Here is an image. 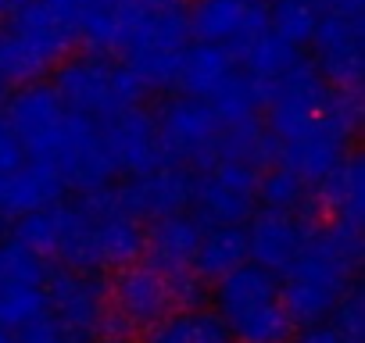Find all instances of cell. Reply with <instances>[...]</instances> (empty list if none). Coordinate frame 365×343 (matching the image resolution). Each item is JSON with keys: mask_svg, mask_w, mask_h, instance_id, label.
I'll use <instances>...</instances> for the list:
<instances>
[{"mask_svg": "<svg viewBox=\"0 0 365 343\" xmlns=\"http://www.w3.org/2000/svg\"><path fill=\"white\" fill-rule=\"evenodd\" d=\"M0 115H4V122L19 136L26 157L36 164H47L54 172V154H58L61 136H65L68 118H72V111L61 104L54 86H47V83L19 86V93L8 97Z\"/></svg>", "mask_w": 365, "mask_h": 343, "instance_id": "9c48e42d", "label": "cell"}, {"mask_svg": "<svg viewBox=\"0 0 365 343\" xmlns=\"http://www.w3.org/2000/svg\"><path fill=\"white\" fill-rule=\"evenodd\" d=\"M265 22H269V33H276L283 43L304 51L315 36V26H319V8L312 0H269L265 4Z\"/></svg>", "mask_w": 365, "mask_h": 343, "instance_id": "603a6c76", "label": "cell"}, {"mask_svg": "<svg viewBox=\"0 0 365 343\" xmlns=\"http://www.w3.org/2000/svg\"><path fill=\"white\" fill-rule=\"evenodd\" d=\"M212 300L219 322L237 343H287L294 332V322L279 297V275L251 261L222 275L215 283Z\"/></svg>", "mask_w": 365, "mask_h": 343, "instance_id": "277c9868", "label": "cell"}, {"mask_svg": "<svg viewBox=\"0 0 365 343\" xmlns=\"http://www.w3.org/2000/svg\"><path fill=\"white\" fill-rule=\"evenodd\" d=\"M258 208L262 211H283V215H308L319 218L315 211V190L297 179L294 172L272 164L258 176Z\"/></svg>", "mask_w": 365, "mask_h": 343, "instance_id": "44dd1931", "label": "cell"}, {"mask_svg": "<svg viewBox=\"0 0 365 343\" xmlns=\"http://www.w3.org/2000/svg\"><path fill=\"white\" fill-rule=\"evenodd\" d=\"M190 190H194V172L172 161H161L147 172H136V176H125L122 183H115V197L122 211L136 218L140 226L190 211Z\"/></svg>", "mask_w": 365, "mask_h": 343, "instance_id": "8fae6325", "label": "cell"}, {"mask_svg": "<svg viewBox=\"0 0 365 343\" xmlns=\"http://www.w3.org/2000/svg\"><path fill=\"white\" fill-rule=\"evenodd\" d=\"M0 343H15V336H11V332H4V329H0Z\"/></svg>", "mask_w": 365, "mask_h": 343, "instance_id": "4dcf8cb0", "label": "cell"}, {"mask_svg": "<svg viewBox=\"0 0 365 343\" xmlns=\"http://www.w3.org/2000/svg\"><path fill=\"white\" fill-rule=\"evenodd\" d=\"M65 197H68V190H65L58 172H51L47 164H36L29 157L19 168L0 176V218L19 222V218H26L40 208L65 201Z\"/></svg>", "mask_w": 365, "mask_h": 343, "instance_id": "ac0fdd59", "label": "cell"}, {"mask_svg": "<svg viewBox=\"0 0 365 343\" xmlns=\"http://www.w3.org/2000/svg\"><path fill=\"white\" fill-rule=\"evenodd\" d=\"M43 297H47V315L58 318L76 339L86 343L101 332H111L108 279L104 275L54 265V268H47Z\"/></svg>", "mask_w": 365, "mask_h": 343, "instance_id": "ba28073f", "label": "cell"}, {"mask_svg": "<svg viewBox=\"0 0 365 343\" xmlns=\"http://www.w3.org/2000/svg\"><path fill=\"white\" fill-rule=\"evenodd\" d=\"M190 36L240 58L265 29V0H194L187 4Z\"/></svg>", "mask_w": 365, "mask_h": 343, "instance_id": "7c38bea8", "label": "cell"}, {"mask_svg": "<svg viewBox=\"0 0 365 343\" xmlns=\"http://www.w3.org/2000/svg\"><path fill=\"white\" fill-rule=\"evenodd\" d=\"M104 147L111 154V164L122 176H136V172H147L154 164H161V143H158V125L154 115L147 107H133L115 115L111 122L101 125Z\"/></svg>", "mask_w": 365, "mask_h": 343, "instance_id": "2e32d148", "label": "cell"}, {"mask_svg": "<svg viewBox=\"0 0 365 343\" xmlns=\"http://www.w3.org/2000/svg\"><path fill=\"white\" fill-rule=\"evenodd\" d=\"M258 176L244 161H215L194 172L190 215L201 226H244L258 211Z\"/></svg>", "mask_w": 365, "mask_h": 343, "instance_id": "52a82bcc", "label": "cell"}, {"mask_svg": "<svg viewBox=\"0 0 365 343\" xmlns=\"http://www.w3.org/2000/svg\"><path fill=\"white\" fill-rule=\"evenodd\" d=\"M86 343H133V339H125V336H118V332H101V336H93V339H86Z\"/></svg>", "mask_w": 365, "mask_h": 343, "instance_id": "f546056e", "label": "cell"}, {"mask_svg": "<svg viewBox=\"0 0 365 343\" xmlns=\"http://www.w3.org/2000/svg\"><path fill=\"white\" fill-rule=\"evenodd\" d=\"M319 15H361L365 0H312Z\"/></svg>", "mask_w": 365, "mask_h": 343, "instance_id": "f1b7e54d", "label": "cell"}, {"mask_svg": "<svg viewBox=\"0 0 365 343\" xmlns=\"http://www.w3.org/2000/svg\"><path fill=\"white\" fill-rule=\"evenodd\" d=\"M294 343H351V339L326 318V322H315V325H301V332L294 336Z\"/></svg>", "mask_w": 365, "mask_h": 343, "instance_id": "83f0119b", "label": "cell"}, {"mask_svg": "<svg viewBox=\"0 0 365 343\" xmlns=\"http://www.w3.org/2000/svg\"><path fill=\"white\" fill-rule=\"evenodd\" d=\"M361 233L319 222L297 261L279 275V297L294 325L326 322L336 300L358 283Z\"/></svg>", "mask_w": 365, "mask_h": 343, "instance_id": "6da1fadb", "label": "cell"}, {"mask_svg": "<svg viewBox=\"0 0 365 343\" xmlns=\"http://www.w3.org/2000/svg\"><path fill=\"white\" fill-rule=\"evenodd\" d=\"M319 229V218H308V215H283V211H255L247 222H244V233H247V258L251 265L272 272V275H283L297 254L304 250V243L312 240V233Z\"/></svg>", "mask_w": 365, "mask_h": 343, "instance_id": "5bb4252c", "label": "cell"}, {"mask_svg": "<svg viewBox=\"0 0 365 343\" xmlns=\"http://www.w3.org/2000/svg\"><path fill=\"white\" fill-rule=\"evenodd\" d=\"M247 233L244 226H205L197 254H194V272L201 279H222L247 265Z\"/></svg>", "mask_w": 365, "mask_h": 343, "instance_id": "ffe728a7", "label": "cell"}, {"mask_svg": "<svg viewBox=\"0 0 365 343\" xmlns=\"http://www.w3.org/2000/svg\"><path fill=\"white\" fill-rule=\"evenodd\" d=\"M172 311H179V307H175V293H172L168 275L154 272L143 261H133V265L111 272V279H108V318H111V325L147 329Z\"/></svg>", "mask_w": 365, "mask_h": 343, "instance_id": "30bf717a", "label": "cell"}, {"mask_svg": "<svg viewBox=\"0 0 365 343\" xmlns=\"http://www.w3.org/2000/svg\"><path fill=\"white\" fill-rule=\"evenodd\" d=\"M22 4H36V0H11V8H22Z\"/></svg>", "mask_w": 365, "mask_h": 343, "instance_id": "1f68e13d", "label": "cell"}, {"mask_svg": "<svg viewBox=\"0 0 365 343\" xmlns=\"http://www.w3.org/2000/svg\"><path fill=\"white\" fill-rule=\"evenodd\" d=\"M172 86H179V93H187V97L205 100L226 125L251 122L262 111L258 86L247 79L240 61L233 54L212 47V43H197L194 40L187 47Z\"/></svg>", "mask_w": 365, "mask_h": 343, "instance_id": "5b68a950", "label": "cell"}, {"mask_svg": "<svg viewBox=\"0 0 365 343\" xmlns=\"http://www.w3.org/2000/svg\"><path fill=\"white\" fill-rule=\"evenodd\" d=\"M329 322H333L351 343H361V332H365V311H361V286H358V283L336 300V307L329 311Z\"/></svg>", "mask_w": 365, "mask_h": 343, "instance_id": "d4e9b609", "label": "cell"}, {"mask_svg": "<svg viewBox=\"0 0 365 343\" xmlns=\"http://www.w3.org/2000/svg\"><path fill=\"white\" fill-rule=\"evenodd\" d=\"M140 343H237L230 329L208 307H179L143 329Z\"/></svg>", "mask_w": 365, "mask_h": 343, "instance_id": "d6986e66", "label": "cell"}, {"mask_svg": "<svg viewBox=\"0 0 365 343\" xmlns=\"http://www.w3.org/2000/svg\"><path fill=\"white\" fill-rule=\"evenodd\" d=\"M90 4H118V0H90Z\"/></svg>", "mask_w": 365, "mask_h": 343, "instance_id": "d6a6232c", "label": "cell"}, {"mask_svg": "<svg viewBox=\"0 0 365 343\" xmlns=\"http://www.w3.org/2000/svg\"><path fill=\"white\" fill-rule=\"evenodd\" d=\"M54 93L61 97V104L79 115L90 118L97 125L111 122L122 111L143 107L147 100V86L111 54H68L58 68H54Z\"/></svg>", "mask_w": 365, "mask_h": 343, "instance_id": "3957f363", "label": "cell"}, {"mask_svg": "<svg viewBox=\"0 0 365 343\" xmlns=\"http://www.w3.org/2000/svg\"><path fill=\"white\" fill-rule=\"evenodd\" d=\"M79 43L76 0H36L0 19V83L33 86Z\"/></svg>", "mask_w": 365, "mask_h": 343, "instance_id": "7a4b0ae2", "label": "cell"}, {"mask_svg": "<svg viewBox=\"0 0 365 343\" xmlns=\"http://www.w3.org/2000/svg\"><path fill=\"white\" fill-rule=\"evenodd\" d=\"M301 58H304V54H301L297 47L283 43L276 33L265 29V33H262V36H258V40L237 58V61H240V68L247 72V79L258 86V93H262L265 83H272L276 75H283V72H287L294 61H301Z\"/></svg>", "mask_w": 365, "mask_h": 343, "instance_id": "7402d4cb", "label": "cell"}, {"mask_svg": "<svg viewBox=\"0 0 365 343\" xmlns=\"http://www.w3.org/2000/svg\"><path fill=\"white\" fill-rule=\"evenodd\" d=\"M315 51V72L347 93H361V68H365V33L361 15H319L315 36L308 43Z\"/></svg>", "mask_w": 365, "mask_h": 343, "instance_id": "4fadbf2b", "label": "cell"}, {"mask_svg": "<svg viewBox=\"0 0 365 343\" xmlns=\"http://www.w3.org/2000/svg\"><path fill=\"white\" fill-rule=\"evenodd\" d=\"M22 161H26V150H22L19 136L11 132V125L4 122V115H0V176L11 172V168H19Z\"/></svg>", "mask_w": 365, "mask_h": 343, "instance_id": "4316f807", "label": "cell"}, {"mask_svg": "<svg viewBox=\"0 0 365 343\" xmlns=\"http://www.w3.org/2000/svg\"><path fill=\"white\" fill-rule=\"evenodd\" d=\"M201 233H205V226L190 211L168 215V218H154L143 229L140 261L150 265L154 272L168 275V279L187 275V272H194V254H197Z\"/></svg>", "mask_w": 365, "mask_h": 343, "instance_id": "9a60e30c", "label": "cell"}, {"mask_svg": "<svg viewBox=\"0 0 365 343\" xmlns=\"http://www.w3.org/2000/svg\"><path fill=\"white\" fill-rule=\"evenodd\" d=\"M154 125H158V143H161L165 161L182 164L190 172H201V168L222 161L226 122L205 100L175 93L158 107Z\"/></svg>", "mask_w": 365, "mask_h": 343, "instance_id": "8992f818", "label": "cell"}, {"mask_svg": "<svg viewBox=\"0 0 365 343\" xmlns=\"http://www.w3.org/2000/svg\"><path fill=\"white\" fill-rule=\"evenodd\" d=\"M15 343H83V339H76L58 318L40 315L36 322H29L26 329L15 332Z\"/></svg>", "mask_w": 365, "mask_h": 343, "instance_id": "484cf974", "label": "cell"}, {"mask_svg": "<svg viewBox=\"0 0 365 343\" xmlns=\"http://www.w3.org/2000/svg\"><path fill=\"white\" fill-rule=\"evenodd\" d=\"M315 190V211L319 222L340 226L347 233H361V211H365V172H361V154L351 150Z\"/></svg>", "mask_w": 365, "mask_h": 343, "instance_id": "e0dca14e", "label": "cell"}, {"mask_svg": "<svg viewBox=\"0 0 365 343\" xmlns=\"http://www.w3.org/2000/svg\"><path fill=\"white\" fill-rule=\"evenodd\" d=\"M40 315H47L43 283H8V279H0V329L15 336L29 322H36Z\"/></svg>", "mask_w": 365, "mask_h": 343, "instance_id": "cb8c5ba5", "label": "cell"}, {"mask_svg": "<svg viewBox=\"0 0 365 343\" xmlns=\"http://www.w3.org/2000/svg\"><path fill=\"white\" fill-rule=\"evenodd\" d=\"M0 90H4V83H0Z\"/></svg>", "mask_w": 365, "mask_h": 343, "instance_id": "836d02e7", "label": "cell"}]
</instances>
